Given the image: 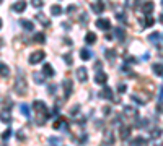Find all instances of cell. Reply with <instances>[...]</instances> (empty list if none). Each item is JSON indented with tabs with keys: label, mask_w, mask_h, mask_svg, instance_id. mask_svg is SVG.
Here are the masks:
<instances>
[{
	"label": "cell",
	"mask_w": 163,
	"mask_h": 146,
	"mask_svg": "<svg viewBox=\"0 0 163 146\" xmlns=\"http://www.w3.org/2000/svg\"><path fill=\"white\" fill-rule=\"evenodd\" d=\"M36 18H38V20L41 21V23L44 25V26H49V20H47V18H46L42 13H38V15H36Z\"/></svg>",
	"instance_id": "cell-28"
},
{
	"label": "cell",
	"mask_w": 163,
	"mask_h": 146,
	"mask_svg": "<svg viewBox=\"0 0 163 146\" xmlns=\"http://www.w3.org/2000/svg\"><path fill=\"white\" fill-rule=\"evenodd\" d=\"M44 57H46V54L42 52V50H36V52H33L31 55H30V63H39V62H42L44 60Z\"/></svg>",
	"instance_id": "cell-3"
},
{
	"label": "cell",
	"mask_w": 163,
	"mask_h": 146,
	"mask_svg": "<svg viewBox=\"0 0 163 146\" xmlns=\"http://www.w3.org/2000/svg\"><path fill=\"white\" fill-rule=\"evenodd\" d=\"M42 73H44L46 76H54V68H52V65L44 63V67H42Z\"/></svg>",
	"instance_id": "cell-14"
},
{
	"label": "cell",
	"mask_w": 163,
	"mask_h": 146,
	"mask_svg": "<svg viewBox=\"0 0 163 146\" xmlns=\"http://www.w3.org/2000/svg\"><path fill=\"white\" fill-rule=\"evenodd\" d=\"M124 114H127V115H137V111H136V107L126 106V107H124Z\"/></svg>",
	"instance_id": "cell-27"
},
{
	"label": "cell",
	"mask_w": 163,
	"mask_h": 146,
	"mask_svg": "<svg viewBox=\"0 0 163 146\" xmlns=\"http://www.w3.org/2000/svg\"><path fill=\"white\" fill-rule=\"evenodd\" d=\"M10 75V68L5 63H0V76H8Z\"/></svg>",
	"instance_id": "cell-18"
},
{
	"label": "cell",
	"mask_w": 163,
	"mask_h": 146,
	"mask_svg": "<svg viewBox=\"0 0 163 146\" xmlns=\"http://www.w3.org/2000/svg\"><path fill=\"white\" fill-rule=\"evenodd\" d=\"M153 73L155 75H163V63H155L153 65Z\"/></svg>",
	"instance_id": "cell-23"
},
{
	"label": "cell",
	"mask_w": 163,
	"mask_h": 146,
	"mask_svg": "<svg viewBox=\"0 0 163 146\" xmlns=\"http://www.w3.org/2000/svg\"><path fill=\"white\" fill-rule=\"evenodd\" d=\"M77 78H79V81L85 83L88 80V71L85 67H79V70H77Z\"/></svg>",
	"instance_id": "cell-5"
},
{
	"label": "cell",
	"mask_w": 163,
	"mask_h": 146,
	"mask_svg": "<svg viewBox=\"0 0 163 146\" xmlns=\"http://www.w3.org/2000/svg\"><path fill=\"white\" fill-rule=\"evenodd\" d=\"M106 55H108L109 60H113V58H114V52H113V50H106Z\"/></svg>",
	"instance_id": "cell-39"
},
{
	"label": "cell",
	"mask_w": 163,
	"mask_h": 146,
	"mask_svg": "<svg viewBox=\"0 0 163 146\" xmlns=\"http://www.w3.org/2000/svg\"><path fill=\"white\" fill-rule=\"evenodd\" d=\"M0 28H2V20H0Z\"/></svg>",
	"instance_id": "cell-43"
},
{
	"label": "cell",
	"mask_w": 163,
	"mask_h": 146,
	"mask_svg": "<svg viewBox=\"0 0 163 146\" xmlns=\"http://www.w3.org/2000/svg\"><path fill=\"white\" fill-rule=\"evenodd\" d=\"M31 5L36 7V8H38V7L41 8V7H42V0H31Z\"/></svg>",
	"instance_id": "cell-32"
},
{
	"label": "cell",
	"mask_w": 163,
	"mask_h": 146,
	"mask_svg": "<svg viewBox=\"0 0 163 146\" xmlns=\"http://www.w3.org/2000/svg\"><path fill=\"white\" fill-rule=\"evenodd\" d=\"M96 28H100V29H103V31H108V29L111 28V23H109V20H103V18H100V20H96Z\"/></svg>",
	"instance_id": "cell-6"
},
{
	"label": "cell",
	"mask_w": 163,
	"mask_h": 146,
	"mask_svg": "<svg viewBox=\"0 0 163 146\" xmlns=\"http://www.w3.org/2000/svg\"><path fill=\"white\" fill-rule=\"evenodd\" d=\"M91 10H93L96 15H101L103 10H104V3H103V2H95V3H91Z\"/></svg>",
	"instance_id": "cell-10"
},
{
	"label": "cell",
	"mask_w": 163,
	"mask_h": 146,
	"mask_svg": "<svg viewBox=\"0 0 163 146\" xmlns=\"http://www.w3.org/2000/svg\"><path fill=\"white\" fill-rule=\"evenodd\" d=\"M91 57H93V52H90L88 49H82L80 50V58L82 60H90Z\"/></svg>",
	"instance_id": "cell-15"
},
{
	"label": "cell",
	"mask_w": 163,
	"mask_h": 146,
	"mask_svg": "<svg viewBox=\"0 0 163 146\" xmlns=\"http://www.w3.org/2000/svg\"><path fill=\"white\" fill-rule=\"evenodd\" d=\"M20 111H21V114H23L26 119H30V107H28L26 104H20Z\"/></svg>",
	"instance_id": "cell-22"
},
{
	"label": "cell",
	"mask_w": 163,
	"mask_h": 146,
	"mask_svg": "<svg viewBox=\"0 0 163 146\" xmlns=\"http://www.w3.org/2000/svg\"><path fill=\"white\" fill-rule=\"evenodd\" d=\"M77 111H80V106H79V104L72 107V111H70V114H77Z\"/></svg>",
	"instance_id": "cell-40"
},
{
	"label": "cell",
	"mask_w": 163,
	"mask_h": 146,
	"mask_svg": "<svg viewBox=\"0 0 163 146\" xmlns=\"http://www.w3.org/2000/svg\"><path fill=\"white\" fill-rule=\"evenodd\" d=\"M121 140H127L129 138V135H131V127H127V125H124V127H121Z\"/></svg>",
	"instance_id": "cell-13"
},
{
	"label": "cell",
	"mask_w": 163,
	"mask_h": 146,
	"mask_svg": "<svg viewBox=\"0 0 163 146\" xmlns=\"http://www.w3.org/2000/svg\"><path fill=\"white\" fill-rule=\"evenodd\" d=\"M95 81L98 84H106V81H108V75L103 73V71H98L96 75H95Z\"/></svg>",
	"instance_id": "cell-7"
},
{
	"label": "cell",
	"mask_w": 163,
	"mask_h": 146,
	"mask_svg": "<svg viewBox=\"0 0 163 146\" xmlns=\"http://www.w3.org/2000/svg\"><path fill=\"white\" fill-rule=\"evenodd\" d=\"M49 143L59 144V143H60V138H57V136H51V138H49Z\"/></svg>",
	"instance_id": "cell-35"
},
{
	"label": "cell",
	"mask_w": 163,
	"mask_h": 146,
	"mask_svg": "<svg viewBox=\"0 0 163 146\" xmlns=\"http://www.w3.org/2000/svg\"><path fill=\"white\" fill-rule=\"evenodd\" d=\"M147 125V120H137V127L139 128H142V127H145Z\"/></svg>",
	"instance_id": "cell-38"
},
{
	"label": "cell",
	"mask_w": 163,
	"mask_h": 146,
	"mask_svg": "<svg viewBox=\"0 0 163 146\" xmlns=\"http://www.w3.org/2000/svg\"><path fill=\"white\" fill-rule=\"evenodd\" d=\"M161 7H163V0H161Z\"/></svg>",
	"instance_id": "cell-44"
},
{
	"label": "cell",
	"mask_w": 163,
	"mask_h": 146,
	"mask_svg": "<svg viewBox=\"0 0 163 146\" xmlns=\"http://www.w3.org/2000/svg\"><path fill=\"white\" fill-rule=\"evenodd\" d=\"M33 78H34V81H36L38 84H42V83H44V76L39 75L38 71H34V73H33Z\"/></svg>",
	"instance_id": "cell-25"
},
{
	"label": "cell",
	"mask_w": 163,
	"mask_h": 146,
	"mask_svg": "<svg viewBox=\"0 0 163 146\" xmlns=\"http://www.w3.org/2000/svg\"><path fill=\"white\" fill-rule=\"evenodd\" d=\"M126 2H127V7H131V8L137 7V0H126Z\"/></svg>",
	"instance_id": "cell-31"
},
{
	"label": "cell",
	"mask_w": 163,
	"mask_h": 146,
	"mask_svg": "<svg viewBox=\"0 0 163 146\" xmlns=\"http://www.w3.org/2000/svg\"><path fill=\"white\" fill-rule=\"evenodd\" d=\"M114 34H116V38H117V41H122V39H124V31H122V28H116V31H114Z\"/></svg>",
	"instance_id": "cell-29"
},
{
	"label": "cell",
	"mask_w": 163,
	"mask_h": 146,
	"mask_svg": "<svg viewBox=\"0 0 163 146\" xmlns=\"http://www.w3.org/2000/svg\"><path fill=\"white\" fill-rule=\"evenodd\" d=\"M100 96L104 98V99H113V89H111V88H108V86H104Z\"/></svg>",
	"instance_id": "cell-12"
},
{
	"label": "cell",
	"mask_w": 163,
	"mask_h": 146,
	"mask_svg": "<svg viewBox=\"0 0 163 146\" xmlns=\"http://www.w3.org/2000/svg\"><path fill=\"white\" fill-rule=\"evenodd\" d=\"M21 26H23V29H26V31H33V28H34V25L28 20H21Z\"/></svg>",
	"instance_id": "cell-17"
},
{
	"label": "cell",
	"mask_w": 163,
	"mask_h": 146,
	"mask_svg": "<svg viewBox=\"0 0 163 146\" xmlns=\"http://www.w3.org/2000/svg\"><path fill=\"white\" fill-rule=\"evenodd\" d=\"M60 13H62V7H59V5H52L51 7V15H54V16H59Z\"/></svg>",
	"instance_id": "cell-21"
},
{
	"label": "cell",
	"mask_w": 163,
	"mask_h": 146,
	"mask_svg": "<svg viewBox=\"0 0 163 146\" xmlns=\"http://www.w3.org/2000/svg\"><path fill=\"white\" fill-rule=\"evenodd\" d=\"M13 89L18 96H25L26 91H28V86H26V80L23 76H18L15 80V83H13Z\"/></svg>",
	"instance_id": "cell-2"
},
{
	"label": "cell",
	"mask_w": 163,
	"mask_h": 146,
	"mask_svg": "<svg viewBox=\"0 0 163 146\" xmlns=\"http://www.w3.org/2000/svg\"><path fill=\"white\" fill-rule=\"evenodd\" d=\"M155 8V3L150 2V0H147V2H144V7H142V10H144V15H150Z\"/></svg>",
	"instance_id": "cell-9"
},
{
	"label": "cell",
	"mask_w": 163,
	"mask_h": 146,
	"mask_svg": "<svg viewBox=\"0 0 163 146\" xmlns=\"http://www.w3.org/2000/svg\"><path fill=\"white\" fill-rule=\"evenodd\" d=\"M160 135H161V130H160V128H155V130L152 131V138H158Z\"/></svg>",
	"instance_id": "cell-33"
},
{
	"label": "cell",
	"mask_w": 163,
	"mask_h": 146,
	"mask_svg": "<svg viewBox=\"0 0 163 146\" xmlns=\"http://www.w3.org/2000/svg\"><path fill=\"white\" fill-rule=\"evenodd\" d=\"M119 91L124 93V91H126V84H119Z\"/></svg>",
	"instance_id": "cell-42"
},
{
	"label": "cell",
	"mask_w": 163,
	"mask_h": 146,
	"mask_svg": "<svg viewBox=\"0 0 163 146\" xmlns=\"http://www.w3.org/2000/svg\"><path fill=\"white\" fill-rule=\"evenodd\" d=\"M147 16V21H145V26H152L153 25V18L150 16V15H145Z\"/></svg>",
	"instance_id": "cell-34"
},
{
	"label": "cell",
	"mask_w": 163,
	"mask_h": 146,
	"mask_svg": "<svg viewBox=\"0 0 163 146\" xmlns=\"http://www.w3.org/2000/svg\"><path fill=\"white\" fill-rule=\"evenodd\" d=\"M54 91H55V86H54V84H51V86H49V93L54 94Z\"/></svg>",
	"instance_id": "cell-41"
},
{
	"label": "cell",
	"mask_w": 163,
	"mask_h": 146,
	"mask_svg": "<svg viewBox=\"0 0 163 146\" xmlns=\"http://www.w3.org/2000/svg\"><path fill=\"white\" fill-rule=\"evenodd\" d=\"M148 41H150L152 44H158L160 42V34L155 31V33H152L150 36H148Z\"/></svg>",
	"instance_id": "cell-19"
},
{
	"label": "cell",
	"mask_w": 163,
	"mask_h": 146,
	"mask_svg": "<svg viewBox=\"0 0 163 146\" xmlns=\"http://www.w3.org/2000/svg\"><path fill=\"white\" fill-rule=\"evenodd\" d=\"M62 86H64V98H70V94H72V80H69V78H65L64 80V83H62Z\"/></svg>",
	"instance_id": "cell-4"
},
{
	"label": "cell",
	"mask_w": 163,
	"mask_h": 146,
	"mask_svg": "<svg viewBox=\"0 0 163 146\" xmlns=\"http://www.w3.org/2000/svg\"><path fill=\"white\" fill-rule=\"evenodd\" d=\"M0 2H2V0H0Z\"/></svg>",
	"instance_id": "cell-45"
},
{
	"label": "cell",
	"mask_w": 163,
	"mask_h": 146,
	"mask_svg": "<svg viewBox=\"0 0 163 146\" xmlns=\"http://www.w3.org/2000/svg\"><path fill=\"white\" fill-rule=\"evenodd\" d=\"M116 18H117L119 21H122V23H126V16H124L122 11H116Z\"/></svg>",
	"instance_id": "cell-30"
},
{
	"label": "cell",
	"mask_w": 163,
	"mask_h": 146,
	"mask_svg": "<svg viewBox=\"0 0 163 146\" xmlns=\"http://www.w3.org/2000/svg\"><path fill=\"white\" fill-rule=\"evenodd\" d=\"M25 8H26V2H25V0H18V2L13 3V11H17V13L25 11Z\"/></svg>",
	"instance_id": "cell-8"
},
{
	"label": "cell",
	"mask_w": 163,
	"mask_h": 146,
	"mask_svg": "<svg viewBox=\"0 0 163 146\" xmlns=\"http://www.w3.org/2000/svg\"><path fill=\"white\" fill-rule=\"evenodd\" d=\"M145 144L147 143V138H144V136H137V138H134V140H131V144Z\"/></svg>",
	"instance_id": "cell-24"
},
{
	"label": "cell",
	"mask_w": 163,
	"mask_h": 146,
	"mask_svg": "<svg viewBox=\"0 0 163 146\" xmlns=\"http://www.w3.org/2000/svg\"><path fill=\"white\" fill-rule=\"evenodd\" d=\"M113 141H114V138H113V131H106V136H104V143L106 144H113Z\"/></svg>",
	"instance_id": "cell-26"
},
{
	"label": "cell",
	"mask_w": 163,
	"mask_h": 146,
	"mask_svg": "<svg viewBox=\"0 0 163 146\" xmlns=\"http://www.w3.org/2000/svg\"><path fill=\"white\" fill-rule=\"evenodd\" d=\"M12 133H13V131H12L10 128H8V130H5V133H3V136H2V138H3V140H8Z\"/></svg>",
	"instance_id": "cell-36"
},
{
	"label": "cell",
	"mask_w": 163,
	"mask_h": 146,
	"mask_svg": "<svg viewBox=\"0 0 163 146\" xmlns=\"http://www.w3.org/2000/svg\"><path fill=\"white\" fill-rule=\"evenodd\" d=\"M64 60H65L69 65H72V54H67L65 57H64Z\"/></svg>",
	"instance_id": "cell-37"
},
{
	"label": "cell",
	"mask_w": 163,
	"mask_h": 146,
	"mask_svg": "<svg viewBox=\"0 0 163 146\" xmlns=\"http://www.w3.org/2000/svg\"><path fill=\"white\" fill-rule=\"evenodd\" d=\"M85 42L87 44H95L96 42V34L95 33H87V36H85Z\"/></svg>",
	"instance_id": "cell-16"
},
{
	"label": "cell",
	"mask_w": 163,
	"mask_h": 146,
	"mask_svg": "<svg viewBox=\"0 0 163 146\" xmlns=\"http://www.w3.org/2000/svg\"><path fill=\"white\" fill-rule=\"evenodd\" d=\"M33 107H34V111H36V114H38V123H39V125H44L46 120H47V117H49L46 104L42 101H34L33 102Z\"/></svg>",
	"instance_id": "cell-1"
},
{
	"label": "cell",
	"mask_w": 163,
	"mask_h": 146,
	"mask_svg": "<svg viewBox=\"0 0 163 146\" xmlns=\"http://www.w3.org/2000/svg\"><path fill=\"white\" fill-rule=\"evenodd\" d=\"M0 120H2L3 123H10L12 117H10V111H8V109H5V111L0 112Z\"/></svg>",
	"instance_id": "cell-11"
},
{
	"label": "cell",
	"mask_w": 163,
	"mask_h": 146,
	"mask_svg": "<svg viewBox=\"0 0 163 146\" xmlns=\"http://www.w3.org/2000/svg\"><path fill=\"white\" fill-rule=\"evenodd\" d=\"M34 42H38V44H44V42H46V36L42 34V33L34 34Z\"/></svg>",
	"instance_id": "cell-20"
}]
</instances>
